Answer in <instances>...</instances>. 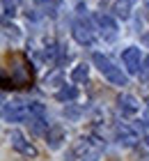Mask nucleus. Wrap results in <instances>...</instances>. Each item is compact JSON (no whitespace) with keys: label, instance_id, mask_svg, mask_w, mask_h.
Listing matches in <instances>:
<instances>
[{"label":"nucleus","instance_id":"obj_1","mask_svg":"<svg viewBox=\"0 0 149 161\" xmlns=\"http://www.w3.org/2000/svg\"><path fill=\"white\" fill-rule=\"evenodd\" d=\"M92 62L96 64V67H99V71H101V74L106 76V78H108L113 85H126V83H129L126 74H122V69H117V67H115V64L108 60L106 55L94 53V55H92Z\"/></svg>","mask_w":149,"mask_h":161},{"label":"nucleus","instance_id":"obj_2","mask_svg":"<svg viewBox=\"0 0 149 161\" xmlns=\"http://www.w3.org/2000/svg\"><path fill=\"white\" fill-rule=\"evenodd\" d=\"M32 80V69L28 67V62L23 58H14V67H12V83L14 87H23V85H30Z\"/></svg>","mask_w":149,"mask_h":161},{"label":"nucleus","instance_id":"obj_3","mask_svg":"<svg viewBox=\"0 0 149 161\" xmlns=\"http://www.w3.org/2000/svg\"><path fill=\"white\" fill-rule=\"evenodd\" d=\"M3 115H5L7 122H21L25 115H30V111H28V104H25V101L14 99V101H9V104L3 106Z\"/></svg>","mask_w":149,"mask_h":161},{"label":"nucleus","instance_id":"obj_4","mask_svg":"<svg viewBox=\"0 0 149 161\" xmlns=\"http://www.w3.org/2000/svg\"><path fill=\"white\" fill-rule=\"evenodd\" d=\"M9 141H12V147L19 152V154H23V157H37V150L30 145L25 138H23V134L21 131H9Z\"/></svg>","mask_w":149,"mask_h":161},{"label":"nucleus","instance_id":"obj_5","mask_svg":"<svg viewBox=\"0 0 149 161\" xmlns=\"http://www.w3.org/2000/svg\"><path fill=\"white\" fill-rule=\"evenodd\" d=\"M122 60H124V64H126V69H129L131 74H136V71L140 69V48L129 46V48L122 53Z\"/></svg>","mask_w":149,"mask_h":161},{"label":"nucleus","instance_id":"obj_6","mask_svg":"<svg viewBox=\"0 0 149 161\" xmlns=\"http://www.w3.org/2000/svg\"><path fill=\"white\" fill-rule=\"evenodd\" d=\"M138 99L133 97V94H122L119 97V111H122V115H126V118H131V115L138 113Z\"/></svg>","mask_w":149,"mask_h":161},{"label":"nucleus","instance_id":"obj_7","mask_svg":"<svg viewBox=\"0 0 149 161\" xmlns=\"http://www.w3.org/2000/svg\"><path fill=\"white\" fill-rule=\"evenodd\" d=\"M73 39H76L78 44H85V46H92V44H94V35L89 32L87 23H76V25H73Z\"/></svg>","mask_w":149,"mask_h":161},{"label":"nucleus","instance_id":"obj_8","mask_svg":"<svg viewBox=\"0 0 149 161\" xmlns=\"http://www.w3.org/2000/svg\"><path fill=\"white\" fill-rule=\"evenodd\" d=\"M94 21H96V25H99L103 32H108V37H113V35H115L117 23H115V19H113V16H108V14H96Z\"/></svg>","mask_w":149,"mask_h":161},{"label":"nucleus","instance_id":"obj_9","mask_svg":"<svg viewBox=\"0 0 149 161\" xmlns=\"http://www.w3.org/2000/svg\"><path fill=\"white\" fill-rule=\"evenodd\" d=\"M46 138H48L46 143L51 145V147L57 150V147H60V143L64 141V129L60 127V124H55V127H51V129L46 131Z\"/></svg>","mask_w":149,"mask_h":161},{"label":"nucleus","instance_id":"obj_10","mask_svg":"<svg viewBox=\"0 0 149 161\" xmlns=\"http://www.w3.org/2000/svg\"><path fill=\"white\" fill-rule=\"evenodd\" d=\"M117 136H119V141H124L126 145H136V141H138V136L133 134L126 124H119L117 127Z\"/></svg>","mask_w":149,"mask_h":161},{"label":"nucleus","instance_id":"obj_11","mask_svg":"<svg viewBox=\"0 0 149 161\" xmlns=\"http://www.w3.org/2000/svg\"><path fill=\"white\" fill-rule=\"evenodd\" d=\"M55 97H57V101H73L78 97V90H76V87H62Z\"/></svg>","mask_w":149,"mask_h":161},{"label":"nucleus","instance_id":"obj_12","mask_svg":"<svg viewBox=\"0 0 149 161\" xmlns=\"http://www.w3.org/2000/svg\"><path fill=\"white\" fill-rule=\"evenodd\" d=\"M71 80H73V83H83V80H87V67H85V64H78V67L71 71Z\"/></svg>","mask_w":149,"mask_h":161},{"label":"nucleus","instance_id":"obj_13","mask_svg":"<svg viewBox=\"0 0 149 161\" xmlns=\"http://www.w3.org/2000/svg\"><path fill=\"white\" fill-rule=\"evenodd\" d=\"M28 111H30V115H35V118H44L46 108H44L39 101H32V104H28Z\"/></svg>","mask_w":149,"mask_h":161},{"label":"nucleus","instance_id":"obj_14","mask_svg":"<svg viewBox=\"0 0 149 161\" xmlns=\"http://www.w3.org/2000/svg\"><path fill=\"white\" fill-rule=\"evenodd\" d=\"M30 124H32V131L37 136L44 134V129H46V122H44V118H30Z\"/></svg>","mask_w":149,"mask_h":161},{"label":"nucleus","instance_id":"obj_15","mask_svg":"<svg viewBox=\"0 0 149 161\" xmlns=\"http://www.w3.org/2000/svg\"><path fill=\"white\" fill-rule=\"evenodd\" d=\"M5 35H7V37H9L12 42H19V39H21L19 28H16V25H9V23H5Z\"/></svg>","mask_w":149,"mask_h":161},{"label":"nucleus","instance_id":"obj_16","mask_svg":"<svg viewBox=\"0 0 149 161\" xmlns=\"http://www.w3.org/2000/svg\"><path fill=\"white\" fill-rule=\"evenodd\" d=\"M129 0H119V3H117V7H115V12L119 14V16H122V19H129Z\"/></svg>","mask_w":149,"mask_h":161},{"label":"nucleus","instance_id":"obj_17","mask_svg":"<svg viewBox=\"0 0 149 161\" xmlns=\"http://www.w3.org/2000/svg\"><path fill=\"white\" fill-rule=\"evenodd\" d=\"M60 80H62V74H60V71H53V74H48L44 78V83L46 85H60Z\"/></svg>","mask_w":149,"mask_h":161},{"label":"nucleus","instance_id":"obj_18","mask_svg":"<svg viewBox=\"0 0 149 161\" xmlns=\"http://www.w3.org/2000/svg\"><path fill=\"white\" fill-rule=\"evenodd\" d=\"M3 12H5V16H9V14L16 12V5H14V0H3Z\"/></svg>","mask_w":149,"mask_h":161},{"label":"nucleus","instance_id":"obj_19","mask_svg":"<svg viewBox=\"0 0 149 161\" xmlns=\"http://www.w3.org/2000/svg\"><path fill=\"white\" fill-rule=\"evenodd\" d=\"M55 53H57V46H55V44H48L46 51H44V58H46V60H53Z\"/></svg>","mask_w":149,"mask_h":161},{"label":"nucleus","instance_id":"obj_20","mask_svg":"<svg viewBox=\"0 0 149 161\" xmlns=\"http://www.w3.org/2000/svg\"><path fill=\"white\" fill-rule=\"evenodd\" d=\"M78 111H76V108H67V111H64V118H69V120H76L78 118Z\"/></svg>","mask_w":149,"mask_h":161},{"label":"nucleus","instance_id":"obj_21","mask_svg":"<svg viewBox=\"0 0 149 161\" xmlns=\"http://www.w3.org/2000/svg\"><path fill=\"white\" fill-rule=\"evenodd\" d=\"M142 122H145V127H149V111L142 115Z\"/></svg>","mask_w":149,"mask_h":161},{"label":"nucleus","instance_id":"obj_22","mask_svg":"<svg viewBox=\"0 0 149 161\" xmlns=\"http://www.w3.org/2000/svg\"><path fill=\"white\" fill-rule=\"evenodd\" d=\"M142 44H147V46H149V32H147V35H142Z\"/></svg>","mask_w":149,"mask_h":161},{"label":"nucleus","instance_id":"obj_23","mask_svg":"<svg viewBox=\"0 0 149 161\" xmlns=\"http://www.w3.org/2000/svg\"><path fill=\"white\" fill-rule=\"evenodd\" d=\"M145 67H149V58H145Z\"/></svg>","mask_w":149,"mask_h":161},{"label":"nucleus","instance_id":"obj_24","mask_svg":"<svg viewBox=\"0 0 149 161\" xmlns=\"http://www.w3.org/2000/svg\"><path fill=\"white\" fill-rule=\"evenodd\" d=\"M147 5H149V0H147Z\"/></svg>","mask_w":149,"mask_h":161},{"label":"nucleus","instance_id":"obj_25","mask_svg":"<svg viewBox=\"0 0 149 161\" xmlns=\"http://www.w3.org/2000/svg\"><path fill=\"white\" fill-rule=\"evenodd\" d=\"M129 3H131V0H129Z\"/></svg>","mask_w":149,"mask_h":161}]
</instances>
